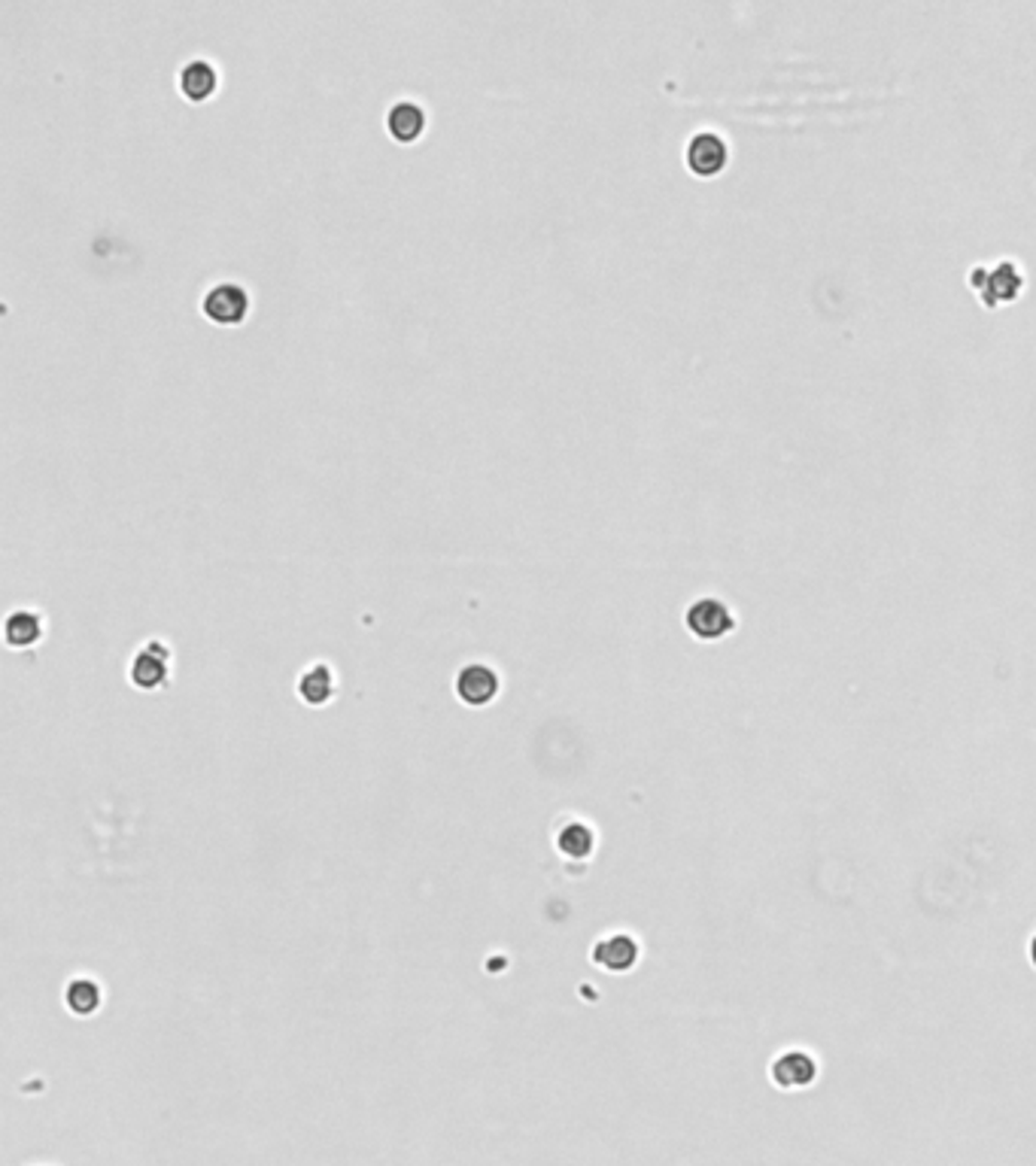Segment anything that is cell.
Segmentation results:
<instances>
[{"instance_id": "1", "label": "cell", "mask_w": 1036, "mask_h": 1166, "mask_svg": "<svg viewBox=\"0 0 1036 1166\" xmlns=\"http://www.w3.org/2000/svg\"><path fill=\"white\" fill-rule=\"evenodd\" d=\"M970 289L985 307L1012 304L1025 289V274L1015 259H997L991 265H975L970 271Z\"/></svg>"}, {"instance_id": "2", "label": "cell", "mask_w": 1036, "mask_h": 1166, "mask_svg": "<svg viewBox=\"0 0 1036 1166\" xmlns=\"http://www.w3.org/2000/svg\"><path fill=\"white\" fill-rule=\"evenodd\" d=\"M684 623H687V629H690L693 639H699V642H721V639H727L732 629H735V614H732L727 602L705 595V598H696L687 608Z\"/></svg>"}, {"instance_id": "3", "label": "cell", "mask_w": 1036, "mask_h": 1166, "mask_svg": "<svg viewBox=\"0 0 1036 1166\" xmlns=\"http://www.w3.org/2000/svg\"><path fill=\"white\" fill-rule=\"evenodd\" d=\"M128 678L137 690H146V693L162 690L171 678V650L162 642L143 644L131 659Z\"/></svg>"}, {"instance_id": "4", "label": "cell", "mask_w": 1036, "mask_h": 1166, "mask_svg": "<svg viewBox=\"0 0 1036 1166\" xmlns=\"http://www.w3.org/2000/svg\"><path fill=\"white\" fill-rule=\"evenodd\" d=\"M769 1078L779 1091H805L818 1082V1060L802 1049L782 1051L769 1063Z\"/></svg>"}, {"instance_id": "5", "label": "cell", "mask_w": 1036, "mask_h": 1166, "mask_svg": "<svg viewBox=\"0 0 1036 1166\" xmlns=\"http://www.w3.org/2000/svg\"><path fill=\"white\" fill-rule=\"evenodd\" d=\"M590 960H593L599 969H606V972L623 975V972H629V969L638 966V960H642V945H638L635 935L629 933L602 935V938L593 945Z\"/></svg>"}, {"instance_id": "6", "label": "cell", "mask_w": 1036, "mask_h": 1166, "mask_svg": "<svg viewBox=\"0 0 1036 1166\" xmlns=\"http://www.w3.org/2000/svg\"><path fill=\"white\" fill-rule=\"evenodd\" d=\"M201 310H204V316L210 322L238 325V322H244V316L249 313V295L238 283H216V286H210L207 295H204Z\"/></svg>"}, {"instance_id": "7", "label": "cell", "mask_w": 1036, "mask_h": 1166, "mask_svg": "<svg viewBox=\"0 0 1036 1166\" xmlns=\"http://www.w3.org/2000/svg\"><path fill=\"white\" fill-rule=\"evenodd\" d=\"M730 162V146L715 131H699L687 140V168L696 176H718Z\"/></svg>"}, {"instance_id": "8", "label": "cell", "mask_w": 1036, "mask_h": 1166, "mask_svg": "<svg viewBox=\"0 0 1036 1166\" xmlns=\"http://www.w3.org/2000/svg\"><path fill=\"white\" fill-rule=\"evenodd\" d=\"M498 675L484 662H472L456 675V696L469 708H484L498 696Z\"/></svg>"}, {"instance_id": "9", "label": "cell", "mask_w": 1036, "mask_h": 1166, "mask_svg": "<svg viewBox=\"0 0 1036 1166\" xmlns=\"http://www.w3.org/2000/svg\"><path fill=\"white\" fill-rule=\"evenodd\" d=\"M556 851L565 860H590L596 851V832L587 820H568L556 832Z\"/></svg>"}, {"instance_id": "10", "label": "cell", "mask_w": 1036, "mask_h": 1166, "mask_svg": "<svg viewBox=\"0 0 1036 1166\" xmlns=\"http://www.w3.org/2000/svg\"><path fill=\"white\" fill-rule=\"evenodd\" d=\"M299 696H302V701H307L310 708H319V705H325V701L335 699V693H338V681H335V672L325 665V662H313V665H307L305 672L299 675Z\"/></svg>"}, {"instance_id": "11", "label": "cell", "mask_w": 1036, "mask_h": 1166, "mask_svg": "<svg viewBox=\"0 0 1036 1166\" xmlns=\"http://www.w3.org/2000/svg\"><path fill=\"white\" fill-rule=\"evenodd\" d=\"M219 85V73L210 61L192 59L180 70V92L188 101H207Z\"/></svg>"}, {"instance_id": "12", "label": "cell", "mask_w": 1036, "mask_h": 1166, "mask_svg": "<svg viewBox=\"0 0 1036 1166\" xmlns=\"http://www.w3.org/2000/svg\"><path fill=\"white\" fill-rule=\"evenodd\" d=\"M386 128H389V134L399 143H414L423 134V128H426V113L414 101H399L386 113Z\"/></svg>"}, {"instance_id": "13", "label": "cell", "mask_w": 1036, "mask_h": 1166, "mask_svg": "<svg viewBox=\"0 0 1036 1166\" xmlns=\"http://www.w3.org/2000/svg\"><path fill=\"white\" fill-rule=\"evenodd\" d=\"M3 636L9 647H31L43 639V617L31 608H19L6 617Z\"/></svg>"}, {"instance_id": "14", "label": "cell", "mask_w": 1036, "mask_h": 1166, "mask_svg": "<svg viewBox=\"0 0 1036 1166\" xmlns=\"http://www.w3.org/2000/svg\"><path fill=\"white\" fill-rule=\"evenodd\" d=\"M101 1002H104V991H101V985L98 982H92V979H85V975H79V979H73L67 988H64V1005L73 1011V1015H79V1018H89V1015H95L98 1008H101Z\"/></svg>"}, {"instance_id": "15", "label": "cell", "mask_w": 1036, "mask_h": 1166, "mask_svg": "<svg viewBox=\"0 0 1036 1166\" xmlns=\"http://www.w3.org/2000/svg\"><path fill=\"white\" fill-rule=\"evenodd\" d=\"M1031 963H1034V966H1036V935H1034V938H1031Z\"/></svg>"}]
</instances>
